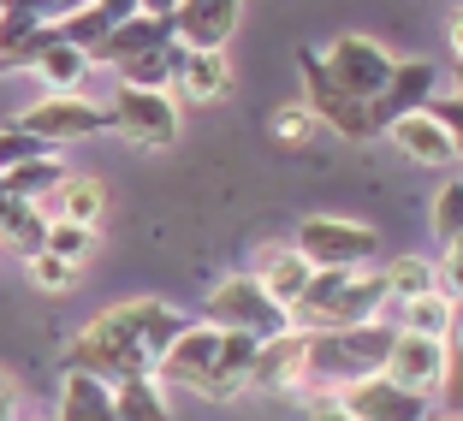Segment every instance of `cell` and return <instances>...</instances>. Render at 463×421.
<instances>
[{"instance_id": "d4e9b609", "label": "cell", "mask_w": 463, "mask_h": 421, "mask_svg": "<svg viewBox=\"0 0 463 421\" xmlns=\"http://www.w3.org/2000/svg\"><path fill=\"white\" fill-rule=\"evenodd\" d=\"M60 178H66V161H60V154H42V161H24V166H13V173H0V196L42 208L60 191Z\"/></svg>"}, {"instance_id": "5b68a950", "label": "cell", "mask_w": 463, "mask_h": 421, "mask_svg": "<svg viewBox=\"0 0 463 421\" xmlns=\"http://www.w3.org/2000/svg\"><path fill=\"white\" fill-rule=\"evenodd\" d=\"M315 66H321V83H327L339 101H356V108H368V101L386 89V78H392L398 54L386 48L381 36L345 30V36H333L327 48L315 54Z\"/></svg>"}, {"instance_id": "484cf974", "label": "cell", "mask_w": 463, "mask_h": 421, "mask_svg": "<svg viewBox=\"0 0 463 421\" xmlns=\"http://www.w3.org/2000/svg\"><path fill=\"white\" fill-rule=\"evenodd\" d=\"M113 421H173V404H166V386L155 380H119L113 386Z\"/></svg>"}, {"instance_id": "7a4b0ae2", "label": "cell", "mask_w": 463, "mask_h": 421, "mask_svg": "<svg viewBox=\"0 0 463 421\" xmlns=\"http://www.w3.org/2000/svg\"><path fill=\"white\" fill-rule=\"evenodd\" d=\"M250 362H256V339L214 332V326L191 321L178 332V344L161 356L155 380L178 386V392H191V398H208V404H226V398L250 392Z\"/></svg>"}, {"instance_id": "d590c367", "label": "cell", "mask_w": 463, "mask_h": 421, "mask_svg": "<svg viewBox=\"0 0 463 421\" xmlns=\"http://www.w3.org/2000/svg\"><path fill=\"white\" fill-rule=\"evenodd\" d=\"M18 409H24V386H18V374L0 368V421H24Z\"/></svg>"}, {"instance_id": "83f0119b", "label": "cell", "mask_w": 463, "mask_h": 421, "mask_svg": "<svg viewBox=\"0 0 463 421\" xmlns=\"http://www.w3.org/2000/svg\"><path fill=\"white\" fill-rule=\"evenodd\" d=\"M42 238H48V220H42V208L13 202V196H0V244L18 249V256H36Z\"/></svg>"}, {"instance_id": "8fae6325", "label": "cell", "mask_w": 463, "mask_h": 421, "mask_svg": "<svg viewBox=\"0 0 463 421\" xmlns=\"http://www.w3.org/2000/svg\"><path fill=\"white\" fill-rule=\"evenodd\" d=\"M173 42V6H125L119 18H113V30L101 36V48L90 54V66H125V60L137 54H155V48H166Z\"/></svg>"}, {"instance_id": "ba28073f", "label": "cell", "mask_w": 463, "mask_h": 421, "mask_svg": "<svg viewBox=\"0 0 463 421\" xmlns=\"http://www.w3.org/2000/svg\"><path fill=\"white\" fill-rule=\"evenodd\" d=\"M203 326L214 332H238V339H273V332H286V309H273L268 297L256 291L250 273H226L214 291L203 297Z\"/></svg>"}, {"instance_id": "8d00e7d4", "label": "cell", "mask_w": 463, "mask_h": 421, "mask_svg": "<svg viewBox=\"0 0 463 421\" xmlns=\"http://www.w3.org/2000/svg\"><path fill=\"white\" fill-rule=\"evenodd\" d=\"M428 421H458V416H428Z\"/></svg>"}, {"instance_id": "603a6c76", "label": "cell", "mask_w": 463, "mask_h": 421, "mask_svg": "<svg viewBox=\"0 0 463 421\" xmlns=\"http://www.w3.org/2000/svg\"><path fill=\"white\" fill-rule=\"evenodd\" d=\"M54 421H113V386L96 374H60V416Z\"/></svg>"}, {"instance_id": "4dcf8cb0", "label": "cell", "mask_w": 463, "mask_h": 421, "mask_svg": "<svg viewBox=\"0 0 463 421\" xmlns=\"http://www.w3.org/2000/svg\"><path fill=\"white\" fill-rule=\"evenodd\" d=\"M268 131H273V143L303 149V143H315V136H321V119H315L303 101H279V108L268 113Z\"/></svg>"}, {"instance_id": "1f68e13d", "label": "cell", "mask_w": 463, "mask_h": 421, "mask_svg": "<svg viewBox=\"0 0 463 421\" xmlns=\"http://www.w3.org/2000/svg\"><path fill=\"white\" fill-rule=\"evenodd\" d=\"M42 249H48V256H60L66 267H83V261L101 249V231H83V226H48Z\"/></svg>"}, {"instance_id": "836d02e7", "label": "cell", "mask_w": 463, "mask_h": 421, "mask_svg": "<svg viewBox=\"0 0 463 421\" xmlns=\"http://www.w3.org/2000/svg\"><path fill=\"white\" fill-rule=\"evenodd\" d=\"M42 154H54V149H42L36 136H24V131H0V173H13V166H24V161H42Z\"/></svg>"}, {"instance_id": "277c9868", "label": "cell", "mask_w": 463, "mask_h": 421, "mask_svg": "<svg viewBox=\"0 0 463 421\" xmlns=\"http://www.w3.org/2000/svg\"><path fill=\"white\" fill-rule=\"evenodd\" d=\"M303 339H309V386L315 392H345V386L386 368L392 326L363 321V326H339V332H303Z\"/></svg>"}, {"instance_id": "2e32d148", "label": "cell", "mask_w": 463, "mask_h": 421, "mask_svg": "<svg viewBox=\"0 0 463 421\" xmlns=\"http://www.w3.org/2000/svg\"><path fill=\"white\" fill-rule=\"evenodd\" d=\"M309 273L315 267L298 256V249H291V238H279V244H261L256 249V273H250V279H256V291L273 303V309L291 314V303H298L303 285H309Z\"/></svg>"}, {"instance_id": "30bf717a", "label": "cell", "mask_w": 463, "mask_h": 421, "mask_svg": "<svg viewBox=\"0 0 463 421\" xmlns=\"http://www.w3.org/2000/svg\"><path fill=\"white\" fill-rule=\"evenodd\" d=\"M13 131L36 136L42 149L60 154L66 143H83V136H101V131H108V108H101V101H90V96H42V101H30V108L13 119Z\"/></svg>"}, {"instance_id": "9c48e42d", "label": "cell", "mask_w": 463, "mask_h": 421, "mask_svg": "<svg viewBox=\"0 0 463 421\" xmlns=\"http://www.w3.org/2000/svg\"><path fill=\"white\" fill-rule=\"evenodd\" d=\"M108 108V131H119L131 149H173L184 131V113L166 89H113Z\"/></svg>"}, {"instance_id": "7c38bea8", "label": "cell", "mask_w": 463, "mask_h": 421, "mask_svg": "<svg viewBox=\"0 0 463 421\" xmlns=\"http://www.w3.org/2000/svg\"><path fill=\"white\" fill-rule=\"evenodd\" d=\"M250 392H273V398H303L309 392V339L303 332H273L256 344L250 362Z\"/></svg>"}, {"instance_id": "d6986e66", "label": "cell", "mask_w": 463, "mask_h": 421, "mask_svg": "<svg viewBox=\"0 0 463 421\" xmlns=\"http://www.w3.org/2000/svg\"><path fill=\"white\" fill-rule=\"evenodd\" d=\"M101 214H108V184H101L96 173H66L60 178V191L48 196V226H83V231H96Z\"/></svg>"}, {"instance_id": "ac0fdd59", "label": "cell", "mask_w": 463, "mask_h": 421, "mask_svg": "<svg viewBox=\"0 0 463 421\" xmlns=\"http://www.w3.org/2000/svg\"><path fill=\"white\" fill-rule=\"evenodd\" d=\"M381 136L404 154V161H416V166H439V173L458 166V136H446L428 113H404V119H392Z\"/></svg>"}, {"instance_id": "ffe728a7", "label": "cell", "mask_w": 463, "mask_h": 421, "mask_svg": "<svg viewBox=\"0 0 463 421\" xmlns=\"http://www.w3.org/2000/svg\"><path fill=\"white\" fill-rule=\"evenodd\" d=\"M48 13L36 6H0V71H18L48 48Z\"/></svg>"}, {"instance_id": "cb8c5ba5", "label": "cell", "mask_w": 463, "mask_h": 421, "mask_svg": "<svg viewBox=\"0 0 463 421\" xmlns=\"http://www.w3.org/2000/svg\"><path fill=\"white\" fill-rule=\"evenodd\" d=\"M30 66H36V78L48 83V96H83V83H90V71H96L90 54H78V48H66V42H48Z\"/></svg>"}, {"instance_id": "4fadbf2b", "label": "cell", "mask_w": 463, "mask_h": 421, "mask_svg": "<svg viewBox=\"0 0 463 421\" xmlns=\"http://www.w3.org/2000/svg\"><path fill=\"white\" fill-rule=\"evenodd\" d=\"M238 24H244L238 0H184V6H173V42L184 54H226Z\"/></svg>"}, {"instance_id": "4316f807", "label": "cell", "mask_w": 463, "mask_h": 421, "mask_svg": "<svg viewBox=\"0 0 463 421\" xmlns=\"http://www.w3.org/2000/svg\"><path fill=\"white\" fill-rule=\"evenodd\" d=\"M434 261L428 256H392V261H381V285H386V303H416V297H428L434 291Z\"/></svg>"}, {"instance_id": "8992f818", "label": "cell", "mask_w": 463, "mask_h": 421, "mask_svg": "<svg viewBox=\"0 0 463 421\" xmlns=\"http://www.w3.org/2000/svg\"><path fill=\"white\" fill-rule=\"evenodd\" d=\"M291 249L309 261L315 273H345V267H374L381 261V231L351 214H303L291 231Z\"/></svg>"}, {"instance_id": "52a82bcc", "label": "cell", "mask_w": 463, "mask_h": 421, "mask_svg": "<svg viewBox=\"0 0 463 421\" xmlns=\"http://www.w3.org/2000/svg\"><path fill=\"white\" fill-rule=\"evenodd\" d=\"M392 386L416 398L446 392V416H458V339H416V332H392L386 344V368Z\"/></svg>"}, {"instance_id": "9a60e30c", "label": "cell", "mask_w": 463, "mask_h": 421, "mask_svg": "<svg viewBox=\"0 0 463 421\" xmlns=\"http://www.w3.org/2000/svg\"><path fill=\"white\" fill-rule=\"evenodd\" d=\"M333 398L351 409V421H428V416H434V409H428V398L392 386L386 374H368V380L345 386V392H333Z\"/></svg>"}, {"instance_id": "f546056e", "label": "cell", "mask_w": 463, "mask_h": 421, "mask_svg": "<svg viewBox=\"0 0 463 421\" xmlns=\"http://www.w3.org/2000/svg\"><path fill=\"white\" fill-rule=\"evenodd\" d=\"M428 231H434L446 249H458V238H463V178H446L434 191V202H428Z\"/></svg>"}, {"instance_id": "e0dca14e", "label": "cell", "mask_w": 463, "mask_h": 421, "mask_svg": "<svg viewBox=\"0 0 463 421\" xmlns=\"http://www.w3.org/2000/svg\"><path fill=\"white\" fill-rule=\"evenodd\" d=\"M173 101H191V108H214V101L232 96V60L226 54H184L178 48L173 83H166Z\"/></svg>"}, {"instance_id": "44dd1931", "label": "cell", "mask_w": 463, "mask_h": 421, "mask_svg": "<svg viewBox=\"0 0 463 421\" xmlns=\"http://www.w3.org/2000/svg\"><path fill=\"white\" fill-rule=\"evenodd\" d=\"M381 321L392 332H416V339H458V303H446L439 291H428L416 303H386Z\"/></svg>"}, {"instance_id": "5bb4252c", "label": "cell", "mask_w": 463, "mask_h": 421, "mask_svg": "<svg viewBox=\"0 0 463 421\" xmlns=\"http://www.w3.org/2000/svg\"><path fill=\"white\" fill-rule=\"evenodd\" d=\"M434 89H439V66H434V60H398L392 78H386V89L368 101L374 136H381L392 119H404V113H422V101L434 96Z\"/></svg>"}, {"instance_id": "7402d4cb", "label": "cell", "mask_w": 463, "mask_h": 421, "mask_svg": "<svg viewBox=\"0 0 463 421\" xmlns=\"http://www.w3.org/2000/svg\"><path fill=\"white\" fill-rule=\"evenodd\" d=\"M125 6H108V0H83V6H66V13H48V36L66 42V48H78V54H96L101 36L113 30V18H119Z\"/></svg>"}, {"instance_id": "f1b7e54d", "label": "cell", "mask_w": 463, "mask_h": 421, "mask_svg": "<svg viewBox=\"0 0 463 421\" xmlns=\"http://www.w3.org/2000/svg\"><path fill=\"white\" fill-rule=\"evenodd\" d=\"M173 66H178V42H166L155 54H137L113 71H119V89H166V83H173Z\"/></svg>"}, {"instance_id": "3957f363", "label": "cell", "mask_w": 463, "mask_h": 421, "mask_svg": "<svg viewBox=\"0 0 463 421\" xmlns=\"http://www.w3.org/2000/svg\"><path fill=\"white\" fill-rule=\"evenodd\" d=\"M386 309V285L381 267H345V273H309L303 297L291 303L286 326L291 332H339V326H363L381 321Z\"/></svg>"}, {"instance_id": "6da1fadb", "label": "cell", "mask_w": 463, "mask_h": 421, "mask_svg": "<svg viewBox=\"0 0 463 421\" xmlns=\"http://www.w3.org/2000/svg\"><path fill=\"white\" fill-rule=\"evenodd\" d=\"M191 326V314L166 297H125L108 303L96 321L66 344V374H96V380H149L161 356L178 344V332Z\"/></svg>"}, {"instance_id": "d6a6232c", "label": "cell", "mask_w": 463, "mask_h": 421, "mask_svg": "<svg viewBox=\"0 0 463 421\" xmlns=\"http://www.w3.org/2000/svg\"><path fill=\"white\" fill-rule=\"evenodd\" d=\"M24 273H30V285L48 291V297H60V291L78 285V267H66L60 256H48V249H36V256H24Z\"/></svg>"}, {"instance_id": "e575fe53", "label": "cell", "mask_w": 463, "mask_h": 421, "mask_svg": "<svg viewBox=\"0 0 463 421\" xmlns=\"http://www.w3.org/2000/svg\"><path fill=\"white\" fill-rule=\"evenodd\" d=\"M303 421H351V409L333 392H303Z\"/></svg>"}]
</instances>
